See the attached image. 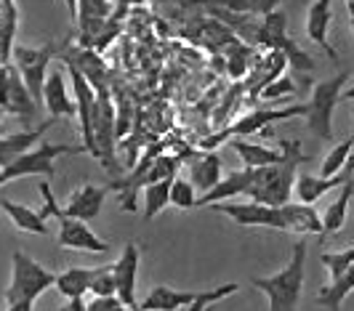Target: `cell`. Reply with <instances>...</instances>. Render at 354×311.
<instances>
[{
  "label": "cell",
  "mask_w": 354,
  "mask_h": 311,
  "mask_svg": "<svg viewBox=\"0 0 354 311\" xmlns=\"http://www.w3.org/2000/svg\"><path fill=\"white\" fill-rule=\"evenodd\" d=\"M322 261V266L328 269V274H330V282H336L341 276L346 274L349 269H352L354 263V247H346V250H338V253H322L319 256Z\"/></svg>",
  "instance_id": "obj_36"
},
{
  "label": "cell",
  "mask_w": 354,
  "mask_h": 311,
  "mask_svg": "<svg viewBox=\"0 0 354 311\" xmlns=\"http://www.w3.org/2000/svg\"><path fill=\"white\" fill-rule=\"evenodd\" d=\"M285 218V229L293 232V234H325V221L319 218V213L315 210V205L309 202H288V205L280 207Z\"/></svg>",
  "instance_id": "obj_22"
},
{
  "label": "cell",
  "mask_w": 354,
  "mask_h": 311,
  "mask_svg": "<svg viewBox=\"0 0 354 311\" xmlns=\"http://www.w3.org/2000/svg\"><path fill=\"white\" fill-rule=\"evenodd\" d=\"M352 178H354V157L349 160V165H346L344 171L338 173V176H330V178H322V176L317 178V176L301 173V176H299V181H296V194H299V200H301V202L315 205V202L322 200L328 191L346 187Z\"/></svg>",
  "instance_id": "obj_15"
},
{
  "label": "cell",
  "mask_w": 354,
  "mask_h": 311,
  "mask_svg": "<svg viewBox=\"0 0 354 311\" xmlns=\"http://www.w3.org/2000/svg\"><path fill=\"white\" fill-rule=\"evenodd\" d=\"M93 136L96 157L109 173L118 171L115 144H118V104L112 102V88L96 91V112H93Z\"/></svg>",
  "instance_id": "obj_6"
},
{
  "label": "cell",
  "mask_w": 354,
  "mask_h": 311,
  "mask_svg": "<svg viewBox=\"0 0 354 311\" xmlns=\"http://www.w3.org/2000/svg\"><path fill=\"white\" fill-rule=\"evenodd\" d=\"M352 197H354V178L346 187H341V194H338L336 200L325 207V213H322V221H325V232H328V234H336V232L344 229Z\"/></svg>",
  "instance_id": "obj_31"
},
{
  "label": "cell",
  "mask_w": 354,
  "mask_h": 311,
  "mask_svg": "<svg viewBox=\"0 0 354 311\" xmlns=\"http://www.w3.org/2000/svg\"><path fill=\"white\" fill-rule=\"evenodd\" d=\"M91 293L96 298H109V295H118V279H115V266H96V276H93V285H91Z\"/></svg>",
  "instance_id": "obj_38"
},
{
  "label": "cell",
  "mask_w": 354,
  "mask_h": 311,
  "mask_svg": "<svg viewBox=\"0 0 354 311\" xmlns=\"http://www.w3.org/2000/svg\"><path fill=\"white\" fill-rule=\"evenodd\" d=\"M88 311H128L120 295H109V298H96L88 301Z\"/></svg>",
  "instance_id": "obj_43"
},
{
  "label": "cell",
  "mask_w": 354,
  "mask_h": 311,
  "mask_svg": "<svg viewBox=\"0 0 354 311\" xmlns=\"http://www.w3.org/2000/svg\"><path fill=\"white\" fill-rule=\"evenodd\" d=\"M115 266V279H118V295L131 311H139L136 303V276H139V245L128 242L120 253V258L112 263Z\"/></svg>",
  "instance_id": "obj_14"
},
{
  "label": "cell",
  "mask_w": 354,
  "mask_h": 311,
  "mask_svg": "<svg viewBox=\"0 0 354 311\" xmlns=\"http://www.w3.org/2000/svg\"><path fill=\"white\" fill-rule=\"evenodd\" d=\"M352 149H354V138H344L341 144H336V147L328 152V157H325V162H322V168H319V176H322V178L338 176V173L349 165Z\"/></svg>",
  "instance_id": "obj_35"
},
{
  "label": "cell",
  "mask_w": 354,
  "mask_h": 311,
  "mask_svg": "<svg viewBox=\"0 0 354 311\" xmlns=\"http://www.w3.org/2000/svg\"><path fill=\"white\" fill-rule=\"evenodd\" d=\"M354 293V263L352 269L346 272V274L336 279V282H330V285H325L317 295V303L319 306H325L328 311H341V303L346 301V295Z\"/></svg>",
  "instance_id": "obj_32"
},
{
  "label": "cell",
  "mask_w": 354,
  "mask_h": 311,
  "mask_svg": "<svg viewBox=\"0 0 354 311\" xmlns=\"http://www.w3.org/2000/svg\"><path fill=\"white\" fill-rule=\"evenodd\" d=\"M88 149L80 144V147H72V144H51V141H43L37 144L35 149H30L27 155L17 157L11 165L0 168V184H8L14 178H24V176H46L53 178L56 176V157L62 155H86Z\"/></svg>",
  "instance_id": "obj_5"
},
{
  "label": "cell",
  "mask_w": 354,
  "mask_h": 311,
  "mask_svg": "<svg viewBox=\"0 0 354 311\" xmlns=\"http://www.w3.org/2000/svg\"><path fill=\"white\" fill-rule=\"evenodd\" d=\"M43 102H46V109L53 120L59 117H77V102H75V93H70L67 88V80L62 72L51 69L48 72V80H46V88H43Z\"/></svg>",
  "instance_id": "obj_17"
},
{
  "label": "cell",
  "mask_w": 354,
  "mask_h": 311,
  "mask_svg": "<svg viewBox=\"0 0 354 311\" xmlns=\"http://www.w3.org/2000/svg\"><path fill=\"white\" fill-rule=\"evenodd\" d=\"M19 30V8L17 0H3L0 3V59L3 64H11L14 56V40Z\"/></svg>",
  "instance_id": "obj_28"
},
{
  "label": "cell",
  "mask_w": 354,
  "mask_h": 311,
  "mask_svg": "<svg viewBox=\"0 0 354 311\" xmlns=\"http://www.w3.org/2000/svg\"><path fill=\"white\" fill-rule=\"evenodd\" d=\"M72 77V93H75V102H77V122H80V136H83V147L88 149L91 157H96V136H93V112H96V88L88 83V77L75 67L67 64Z\"/></svg>",
  "instance_id": "obj_9"
},
{
  "label": "cell",
  "mask_w": 354,
  "mask_h": 311,
  "mask_svg": "<svg viewBox=\"0 0 354 311\" xmlns=\"http://www.w3.org/2000/svg\"><path fill=\"white\" fill-rule=\"evenodd\" d=\"M296 115H304V117H306V104H290V106H283V109H256V112L243 115L237 122H232V128L224 131L221 136H216L213 141H205V147H213V144L224 141L227 136H253V133H264V131H269L272 122L290 120V117H296Z\"/></svg>",
  "instance_id": "obj_8"
},
{
  "label": "cell",
  "mask_w": 354,
  "mask_h": 311,
  "mask_svg": "<svg viewBox=\"0 0 354 311\" xmlns=\"http://www.w3.org/2000/svg\"><path fill=\"white\" fill-rule=\"evenodd\" d=\"M237 293V285L234 282H227V285H218V288H213L208 293L203 295L197 303L192 306H187V311H213V306L218 303V301H224V298H230V295Z\"/></svg>",
  "instance_id": "obj_40"
},
{
  "label": "cell",
  "mask_w": 354,
  "mask_h": 311,
  "mask_svg": "<svg viewBox=\"0 0 354 311\" xmlns=\"http://www.w3.org/2000/svg\"><path fill=\"white\" fill-rule=\"evenodd\" d=\"M62 62L75 64V67H77L83 75H86V77H88V83L96 88V91L109 88V69H106V62L102 59V53H99V51L75 46V48H67V51L62 53Z\"/></svg>",
  "instance_id": "obj_19"
},
{
  "label": "cell",
  "mask_w": 354,
  "mask_h": 311,
  "mask_svg": "<svg viewBox=\"0 0 354 311\" xmlns=\"http://www.w3.org/2000/svg\"><path fill=\"white\" fill-rule=\"evenodd\" d=\"M189 178L195 184V189L200 194H208V191L221 181V157L216 152H203L189 162Z\"/></svg>",
  "instance_id": "obj_24"
},
{
  "label": "cell",
  "mask_w": 354,
  "mask_h": 311,
  "mask_svg": "<svg viewBox=\"0 0 354 311\" xmlns=\"http://www.w3.org/2000/svg\"><path fill=\"white\" fill-rule=\"evenodd\" d=\"M288 37L290 35H288V17H285V11L277 8V11L261 17L259 32H256V46H261L266 51H280V46Z\"/></svg>",
  "instance_id": "obj_27"
},
{
  "label": "cell",
  "mask_w": 354,
  "mask_h": 311,
  "mask_svg": "<svg viewBox=\"0 0 354 311\" xmlns=\"http://www.w3.org/2000/svg\"><path fill=\"white\" fill-rule=\"evenodd\" d=\"M176 168H178V157H171V155H162L155 160V165H152V171H149V184H158V181H165V178H176ZM147 184V187H149Z\"/></svg>",
  "instance_id": "obj_41"
},
{
  "label": "cell",
  "mask_w": 354,
  "mask_h": 311,
  "mask_svg": "<svg viewBox=\"0 0 354 311\" xmlns=\"http://www.w3.org/2000/svg\"><path fill=\"white\" fill-rule=\"evenodd\" d=\"M106 191L109 187H96V184H83L80 189H75L64 205V218H80V221H93L102 207H104ZM62 221V218H59Z\"/></svg>",
  "instance_id": "obj_18"
},
{
  "label": "cell",
  "mask_w": 354,
  "mask_h": 311,
  "mask_svg": "<svg viewBox=\"0 0 354 311\" xmlns=\"http://www.w3.org/2000/svg\"><path fill=\"white\" fill-rule=\"evenodd\" d=\"M208 290H200V293H187V290H176V288H168V285H155L147 298L139 303V311H176L181 306H192L197 303Z\"/></svg>",
  "instance_id": "obj_20"
},
{
  "label": "cell",
  "mask_w": 354,
  "mask_h": 311,
  "mask_svg": "<svg viewBox=\"0 0 354 311\" xmlns=\"http://www.w3.org/2000/svg\"><path fill=\"white\" fill-rule=\"evenodd\" d=\"M112 0H77V46L80 48H96L99 37L112 19Z\"/></svg>",
  "instance_id": "obj_11"
},
{
  "label": "cell",
  "mask_w": 354,
  "mask_h": 311,
  "mask_svg": "<svg viewBox=\"0 0 354 311\" xmlns=\"http://www.w3.org/2000/svg\"><path fill=\"white\" fill-rule=\"evenodd\" d=\"M330 19H333V8H330V0H315L309 8H306V35L312 43H317L322 51L328 53L330 62H338L336 51L328 40V27H330Z\"/></svg>",
  "instance_id": "obj_21"
},
{
  "label": "cell",
  "mask_w": 354,
  "mask_h": 311,
  "mask_svg": "<svg viewBox=\"0 0 354 311\" xmlns=\"http://www.w3.org/2000/svg\"><path fill=\"white\" fill-rule=\"evenodd\" d=\"M288 93H296V83L290 80V75L285 72L280 80H274L269 88H264V93H261V99L266 102H272V99H277V96H288Z\"/></svg>",
  "instance_id": "obj_42"
},
{
  "label": "cell",
  "mask_w": 354,
  "mask_h": 311,
  "mask_svg": "<svg viewBox=\"0 0 354 311\" xmlns=\"http://www.w3.org/2000/svg\"><path fill=\"white\" fill-rule=\"evenodd\" d=\"M304 269H306V242L293 245L288 266L272 276H253V288L269 298V311H299L304 293Z\"/></svg>",
  "instance_id": "obj_2"
},
{
  "label": "cell",
  "mask_w": 354,
  "mask_h": 311,
  "mask_svg": "<svg viewBox=\"0 0 354 311\" xmlns=\"http://www.w3.org/2000/svg\"><path fill=\"white\" fill-rule=\"evenodd\" d=\"M341 102H354V86H352V88H346V91L341 93Z\"/></svg>",
  "instance_id": "obj_45"
},
{
  "label": "cell",
  "mask_w": 354,
  "mask_h": 311,
  "mask_svg": "<svg viewBox=\"0 0 354 311\" xmlns=\"http://www.w3.org/2000/svg\"><path fill=\"white\" fill-rule=\"evenodd\" d=\"M213 6L224 8V11H232V14H259V17H266L272 11H277L285 0H211Z\"/></svg>",
  "instance_id": "obj_34"
},
{
  "label": "cell",
  "mask_w": 354,
  "mask_h": 311,
  "mask_svg": "<svg viewBox=\"0 0 354 311\" xmlns=\"http://www.w3.org/2000/svg\"><path fill=\"white\" fill-rule=\"evenodd\" d=\"M93 276H96V269L72 266V269H64L62 274H56V285H53V288L64 295L67 301H70V298H83L86 293H91Z\"/></svg>",
  "instance_id": "obj_29"
},
{
  "label": "cell",
  "mask_w": 354,
  "mask_h": 311,
  "mask_svg": "<svg viewBox=\"0 0 354 311\" xmlns=\"http://www.w3.org/2000/svg\"><path fill=\"white\" fill-rule=\"evenodd\" d=\"M197 189L192 181L187 178H174V189H171V205L181 207V210H189V207H197Z\"/></svg>",
  "instance_id": "obj_39"
},
{
  "label": "cell",
  "mask_w": 354,
  "mask_h": 311,
  "mask_svg": "<svg viewBox=\"0 0 354 311\" xmlns=\"http://www.w3.org/2000/svg\"><path fill=\"white\" fill-rule=\"evenodd\" d=\"M171 189H174V178H165L158 184H149L144 189V218H155L158 213H162L171 205Z\"/></svg>",
  "instance_id": "obj_33"
},
{
  "label": "cell",
  "mask_w": 354,
  "mask_h": 311,
  "mask_svg": "<svg viewBox=\"0 0 354 311\" xmlns=\"http://www.w3.org/2000/svg\"><path fill=\"white\" fill-rule=\"evenodd\" d=\"M56 242L67 250H83V253H106L109 250V242L102 240L88 226V221H80V218H62Z\"/></svg>",
  "instance_id": "obj_13"
},
{
  "label": "cell",
  "mask_w": 354,
  "mask_h": 311,
  "mask_svg": "<svg viewBox=\"0 0 354 311\" xmlns=\"http://www.w3.org/2000/svg\"><path fill=\"white\" fill-rule=\"evenodd\" d=\"M230 147L240 155L245 168H269V165H277L285 160L283 149H269L264 144H250L245 138H232Z\"/></svg>",
  "instance_id": "obj_25"
},
{
  "label": "cell",
  "mask_w": 354,
  "mask_h": 311,
  "mask_svg": "<svg viewBox=\"0 0 354 311\" xmlns=\"http://www.w3.org/2000/svg\"><path fill=\"white\" fill-rule=\"evenodd\" d=\"M288 67H290V62H288V56L283 51H266L261 59H256V69L253 72H259L256 75L259 80L250 83L248 91L250 93H264V88H269L274 80H280Z\"/></svg>",
  "instance_id": "obj_26"
},
{
  "label": "cell",
  "mask_w": 354,
  "mask_h": 311,
  "mask_svg": "<svg viewBox=\"0 0 354 311\" xmlns=\"http://www.w3.org/2000/svg\"><path fill=\"white\" fill-rule=\"evenodd\" d=\"M56 56V46L53 43H46L40 48H30V46H14V64L21 72L24 83L30 88V93L35 96V102H43V88H46V80H48V64L51 59Z\"/></svg>",
  "instance_id": "obj_7"
},
{
  "label": "cell",
  "mask_w": 354,
  "mask_h": 311,
  "mask_svg": "<svg viewBox=\"0 0 354 311\" xmlns=\"http://www.w3.org/2000/svg\"><path fill=\"white\" fill-rule=\"evenodd\" d=\"M0 207L6 210V216L14 221L17 229L21 232H30V234H48V224H46V218H43V213L40 210H32V207L27 205H19V202H11V200H0Z\"/></svg>",
  "instance_id": "obj_30"
},
{
  "label": "cell",
  "mask_w": 354,
  "mask_h": 311,
  "mask_svg": "<svg viewBox=\"0 0 354 311\" xmlns=\"http://www.w3.org/2000/svg\"><path fill=\"white\" fill-rule=\"evenodd\" d=\"M11 261H14V274H11V285L6 288V303H19V301L35 303L48 288L56 285V274L51 269L30 258L27 253L14 250Z\"/></svg>",
  "instance_id": "obj_3"
},
{
  "label": "cell",
  "mask_w": 354,
  "mask_h": 311,
  "mask_svg": "<svg viewBox=\"0 0 354 311\" xmlns=\"http://www.w3.org/2000/svg\"><path fill=\"white\" fill-rule=\"evenodd\" d=\"M211 207L216 213H224L237 226H266V229L288 232L280 207L264 205V202H256V200H250V202H216Z\"/></svg>",
  "instance_id": "obj_10"
},
{
  "label": "cell",
  "mask_w": 354,
  "mask_h": 311,
  "mask_svg": "<svg viewBox=\"0 0 354 311\" xmlns=\"http://www.w3.org/2000/svg\"><path fill=\"white\" fill-rule=\"evenodd\" d=\"M259 176V168H243V171H232L227 178H221L208 194H200L197 207H211L221 200H234V197H245Z\"/></svg>",
  "instance_id": "obj_16"
},
{
  "label": "cell",
  "mask_w": 354,
  "mask_h": 311,
  "mask_svg": "<svg viewBox=\"0 0 354 311\" xmlns=\"http://www.w3.org/2000/svg\"><path fill=\"white\" fill-rule=\"evenodd\" d=\"M349 21H352V35H354V17H349Z\"/></svg>",
  "instance_id": "obj_47"
},
{
  "label": "cell",
  "mask_w": 354,
  "mask_h": 311,
  "mask_svg": "<svg viewBox=\"0 0 354 311\" xmlns=\"http://www.w3.org/2000/svg\"><path fill=\"white\" fill-rule=\"evenodd\" d=\"M253 59H259V53L250 51V48H243V46H232L230 48V64H227V72H230L234 80H240V77H245L250 72V62Z\"/></svg>",
  "instance_id": "obj_37"
},
{
  "label": "cell",
  "mask_w": 354,
  "mask_h": 311,
  "mask_svg": "<svg viewBox=\"0 0 354 311\" xmlns=\"http://www.w3.org/2000/svg\"><path fill=\"white\" fill-rule=\"evenodd\" d=\"M346 3V8H349V17H354V0H344Z\"/></svg>",
  "instance_id": "obj_46"
},
{
  "label": "cell",
  "mask_w": 354,
  "mask_h": 311,
  "mask_svg": "<svg viewBox=\"0 0 354 311\" xmlns=\"http://www.w3.org/2000/svg\"><path fill=\"white\" fill-rule=\"evenodd\" d=\"M3 115H17L21 120H32L37 115V102L30 93L17 64H3Z\"/></svg>",
  "instance_id": "obj_12"
},
{
  "label": "cell",
  "mask_w": 354,
  "mask_h": 311,
  "mask_svg": "<svg viewBox=\"0 0 354 311\" xmlns=\"http://www.w3.org/2000/svg\"><path fill=\"white\" fill-rule=\"evenodd\" d=\"M280 149L285 152V160L269 168H259V176L245 194L248 200L272 207H283L290 202V194L296 191V181H299V165L309 157H304L301 141L296 138H280Z\"/></svg>",
  "instance_id": "obj_1"
},
{
  "label": "cell",
  "mask_w": 354,
  "mask_h": 311,
  "mask_svg": "<svg viewBox=\"0 0 354 311\" xmlns=\"http://www.w3.org/2000/svg\"><path fill=\"white\" fill-rule=\"evenodd\" d=\"M62 311H88V303L83 301V298H70L67 303H64V309Z\"/></svg>",
  "instance_id": "obj_44"
},
{
  "label": "cell",
  "mask_w": 354,
  "mask_h": 311,
  "mask_svg": "<svg viewBox=\"0 0 354 311\" xmlns=\"http://www.w3.org/2000/svg\"><path fill=\"white\" fill-rule=\"evenodd\" d=\"M352 115H354V112H352Z\"/></svg>",
  "instance_id": "obj_48"
},
{
  "label": "cell",
  "mask_w": 354,
  "mask_h": 311,
  "mask_svg": "<svg viewBox=\"0 0 354 311\" xmlns=\"http://www.w3.org/2000/svg\"><path fill=\"white\" fill-rule=\"evenodd\" d=\"M53 117L48 122H43V125H37L32 131H21V133H8V136L0 138V165L6 168V165H11L17 157L27 155L30 149H35L40 136L51 128Z\"/></svg>",
  "instance_id": "obj_23"
},
{
  "label": "cell",
  "mask_w": 354,
  "mask_h": 311,
  "mask_svg": "<svg viewBox=\"0 0 354 311\" xmlns=\"http://www.w3.org/2000/svg\"><path fill=\"white\" fill-rule=\"evenodd\" d=\"M346 80H349V72H338L328 80L315 83L312 88V99L306 102V125L319 141H328L333 136V109L341 104Z\"/></svg>",
  "instance_id": "obj_4"
}]
</instances>
